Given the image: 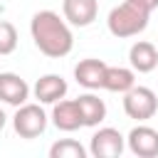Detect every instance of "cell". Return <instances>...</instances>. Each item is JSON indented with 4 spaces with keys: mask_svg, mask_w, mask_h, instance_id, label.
I'll return each mask as SVG.
<instances>
[{
    "mask_svg": "<svg viewBox=\"0 0 158 158\" xmlns=\"http://www.w3.org/2000/svg\"><path fill=\"white\" fill-rule=\"evenodd\" d=\"M30 35L37 44V49L52 59L67 57L74 47L72 30L64 17H59L54 10H40L30 20Z\"/></svg>",
    "mask_w": 158,
    "mask_h": 158,
    "instance_id": "obj_1",
    "label": "cell"
},
{
    "mask_svg": "<svg viewBox=\"0 0 158 158\" xmlns=\"http://www.w3.org/2000/svg\"><path fill=\"white\" fill-rule=\"evenodd\" d=\"M148 17H151V10H146L141 2L123 0L121 5H116L109 12L106 25H109V32L114 37L123 40V37H133V35L143 32L148 27Z\"/></svg>",
    "mask_w": 158,
    "mask_h": 158,
    "instance_id": "obj_2",
    "label": "cell"
},
{
    "mask_svg": "<svg viewBox=\"0 0 158 158\" xmlns=\"http://www.w3.org/2000/svg\"><path fill=\"white\" fill-rule=\"evenodd\" d=\"M123 111L128 118H136V121H148L156 116L158 111V99L156 94L148 89V86H131L126 94H123Z\"/></svg>",
    "mask_w": 158,
    "mask_h": 158,
    "instance_id": "obj_3",
    "label": "cell"
},
{
    "mask_svg": "<svg viewBox=\"0 0 158 158\" xmlns=\"http://www.w3.org/2000/svg\"><path fill=\"white\" fill-rule=\"evenodd\" d=\"M12 126L20 138H37L47 128V114L40 104H22L12 116Z\"/></svg>",
    "mask_w": 158,
    "mask_h": 158,
    "instance_id": "obj_4",
    "label": "cell"
},
{
    "mask_svg": "<svg viewBox=\"0 0 158 158\" xmlns=\"http://www.w3.org/2000/svg\"><path fill=\"white\" fill-rule=\"evenodd\" d=\"M126 138L121 136V131L106 126V128H99L94 136H91V143H89V153L94 158H118L123 153V143Z\"/></svg>",
    "mask_w": 158,
    "mask_h": 158,
    "instance_id": "obj_5",
    "label": "cell"
},
{
    "mask_svg": "<svg viewBox=\"0 0 158 158\" xmlns=\"http://www.w3.org/2000/svg\"><path fill=\"white\" fill-rule=\"evenodd\" d=\"M126 143L133 156L138 158H156L158 156V131L151 126H136L126 136Z\"/></svg>",
    "mask_w": 158,
    "mask_h": 158,
    "instance_id": "obj_6",
    "label": "cell"
},
{
    "mask_svg": "<svg viewBox=\"0 0 158 158\" xmlns=\"http://www.w3.org/2000/svg\"><path fill=\"white\" fill-rule=\"evenodd\" d=\"M62 12L69 25L89 27L99 15V2L96 0H62Z\"/></svg>",
    "mask_w": 158,
    "mask_h": 158,
    "instance_id": "obj_7",
    "label": "cell"
},
{
    "mask_svg": "<svg viewBox=\"0 0 158 158\" xmlns=\"http://www.w3.org/2000/svg\"><path fill=\"white\" fill-rule=\"evenodd\" d=\"M30 99V86L20 74L0 72V101L10 106H22Z\"/></svg>",
    "mask_w": 158,
    "mask_h": 158,
    "instance_id": "obj_8",
    "label": "cell"
},
{
    "mask_svg": "<svg viewBox=\"0 0 158 158\" xmlns=\"http://www.w3.org/2000/svg\"><path fill=\"white\" fill-rule=\"evenodd\" d=\"M106 62L101 59H81L77 67H74V79L84 86V89H101L104 86V74H106Z\"/></svg>",
    "mask_w": 158,
    "mask_h": 158,
    "instance_id": "obj_9",
    "label": "cell"
},
{
    "mask_svg": "<svg viewBox=\"0 0 158 158\" xmlns=\"http://www.w3.org/2000/svg\"><path fill=\"white\" fill-rule=\"evenodd\" d=\"M52 123L59 128V131H77L81 128V114H79V106L74 99H59L54 101V109H52Z\"/></svg>",
    "mask_w": 158,
    "mask_h": 158,
    "instance_id": "obj_10",
    "label": "cell"
},
{
    "mask_svg": "<svg viewBox=\"0 0 158 158\" xmlns=\"http://www.w3.org/2000/svg\"><path fill=\"white\" fill-rule=\"evenodd\" d=\"M35 99L40 104H54L59 99H64L67 94V81L59 77V74H44L35 81Z\"/></svg>",
    "mask_w": 158,
    "mask_h": 158,
    "instance_id": "obj_11",
    "label": "cell"
},
{
    "mask_svg": "<svg viewBox=\"0 0 158 158\" xmlns=\"http://www.w3.org/2000/svg\"><path fill=\"white\" fill-rule=\"evenodd\" d=\"M128 62H131L133 72H141V74L153 72L156 64H158V49H156V44H151V42H146V40L136 42V44L128 49Z\"/></svg>",
    "mask_w": 158,
    "mask_h": 158,
    "instance_id": "obj_12",
    "label": "cell"
},
{
    "mask_svg": "<svg viewBox=\"0 0 158 158\" xmlns=\"http://www.w3.org/2000/svg\"><path fill=\"white\" fill-rule=\"evenodd\" d=\"M74 101L79 106V114H81V123L84 126H99L106 118V104L96 94H81Z\"/></svg>",
    "mask_w": 158,
    "mask_h": 158,
    "instance_id": "obj_13",
    "label": "cell"
},
{
    "mask_svg": "<svg viewBox=\"0 0 158 158\" xmlns=\"http://www.w3.org/2000/svg\"><path fill=\"white\" fill-rule=\"evenodd\" d=\"M133 84H136V74H133V69H126V67H106L104 86H101V89L114 91V94H126Z\"/></svg>",
    "mask_w": 158,
    "mask_h": 158,
    "instance_id": "obj_14",
    "label": "cell"
},
{
    "mask_svg": "<svg viewBox=\"0 0 158 158\" xmlns=\"http://www.w3.org/2000/svg\"><path fill=\"white\" fill-rule=\"evenodd\" d=\"M84 156H86V148L74 138H62L49 148V158H84Z\"/></svg>",
    "mask_w": 158,
    "mask_h": 158,
    "instance_id": "obj_15",
    "label": "cell"
},
{
    "mask_svg": "<svg viewBox=\"0 0 158 158\" xmlns=\"http://www.w3.org/2000/svg\"><path fill=\"white\" fill-rule=\"evenodd\" d=\"M17 47V30L12 22L0 20V54H12Z\"/></svg>",
    "mask_w": 158,
    "mask_h": 158,
    "instance_id": "obj_16",
    "label": "cell"
},
{
    "mask_svg": "<svg viewBox=\"0 0 158 158\" xmlns=\"http://www.w3.org/2000/svg\"><path fill=\"white\" fill-rule=\"evenodd\" d=\"M136 2H141V5H143L146 10H151V12L158 7V0H136Z\"/></svg>",
    "mask_w": 158,
    "mask_h": 158,
    "instance_id": "obj_17",
    "label": "cell"
},
{
    "mask_svg": "<svg viewBox=\"0 0 158 158\" xmlns=\"http://www.w3.org/2000/svg\"><path fill=\"white\" fill-rule=\"evenodd\" d=\"M5 121H7V116H5V111H2V109H0V131H2V128H5Z\"/></svg>",
    "mask_w": 158,
    "mask_h": 158,
    "instance_id": "obj_18",
    "label": "cell"
}]
</instances>
